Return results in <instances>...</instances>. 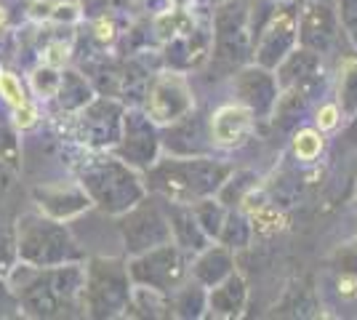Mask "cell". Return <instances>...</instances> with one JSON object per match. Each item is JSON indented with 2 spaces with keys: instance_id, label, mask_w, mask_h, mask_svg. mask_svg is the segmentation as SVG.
Returning <instances> with one entry per match:
<instances>
[{
  "instance_id": "37",
  "label": "cell",
  "mask_w": 357,
  "mask_h": 320,
  "mask_svg": "<svg viewBox=\"0 0 357 320\" xmlns=\"http://www.w3.org/2000/svg\"><path fill=\"white\" fill-rule=\"evenodd\" d=\"M336 11H339L344 32H349L357 24V0H336Z\"/></svg>"
},
{
  "instance_id": "6",
  "label": "cell",
  "mask_w": 357,
  "mask_h": 320,
  "mask_svg": "<svg viewBox=\"0 0 357 320\" xmlns=\"http://www.w3.org/2000/svg\"><path fill=\"white\" fill-rule=\"evenodd\" d=\"M211 59L232 73L253 61V38L248 27V6L243 0H219L211 11Z\"/></svg>"
},
{
  "instance_id": "7",
  "label": "cell",
  "mask_w": 357,
  "mask_h": 320,
  "mask_svg": "<svg viewBox=\"0 0 357 320\" xmlns=\"http://www.w3.org/2000/svg\"><path fill=\"white\" fill-rule=\"evenodd\" d=\"M123 112H126V105L120 99L96 93L80 112L67 115L70 118V137L80 147L93 150V153L112 150L120 139Z\"/></svg>"
},
{
  "instance_id": "40",
  "label": "cell",
  "mask_w": 357,
  "mask_h": 320,
  "mask_svg": "<svg viewBox=\"0 0 357 320\" xmlns=\"http://www.w3.org/2000/svg\"><path fill=\"white\" fill-rule=\"evenodd\" d=\"M6 24H8V11L0 6V35H3V30H6Z\"/></svg>"
},
{
  "instance_id": "35",
  "label": "cell",
  "mask_w": 357,
  "mask_h": 320,
  "mask_svg": "<svg viewBox=\"0 0 357 320\" xmlns=\"http://www.w3.org/2000/svg\"><path fill=\"white\" fill-rule=\"evenodd\" d=\"M6 318H24V315H22L19 296H16V291L11 289L8 277L0 275V320H6Z\"/></svg>"
},
{
  "instance_id": "22",
  "label": "cell",
  "mask_w": 357,
  "mask_h": 320,
  "mask_svg": "<svg viewBox=\"0 0 357 320\" xmlns=\"http://www.w3.org/2000/svg\"><path fill=\"white\" fill-rule=\"evenodd\" d=\"M93 96H96V89H93L91 77L86 75L80 67H70V64H67V67H61L59 89H56V96L51 99L61 118L80 112V109L89 105Z\"/></svg>"
},
{
  "instance_id": "36",
  "label": "cell",
  "mask_w": 357,
  "mask_h": 320,
  "mask_svg": "<svg viewBox=\"0 0 357 320\" xmlns=\"http://www.w3.org/2000/svg\"><path fill=\"white\" fill-rule=\"evenodd\" d=\"M80 8H83V19L91 16H99L105 11H120V8H128L131 0H77Z\"/></svg>"
},
{
  "instance_id": "29",
  "label": "cell",
  "mask_w": 357,
  "mask_h": 320,
  "mask_svg": "<svg viewBox=\"0 0 357 320\" xmlns=\"http://www.w3.org/2000/svg\"><path fill=\"white\" fill-rule=\"evenodd\" d=\"M30 93L32 91L27 89V83L16 75V73H11V70H0V99L8 105L11 115L35 107Z\"/></svg>"
},
{
  "instance_id": "23",
  "label": "cell",
  "mask_w": 357,
  "mask_h": 320,
  "mask_svg": "<svg viewBox=\"0 0 357 320\" xmlns=\"http://www.w3.org/2000/svg\"><path fill=\"white\" fill-rule=\"evenodd\" d=\"M171 318H178V320L208 318V289L200 286L192 277H187L171 294Z\"/></svg>"
},
{
  "instance_id": "9",
  "label": "cell",
  "mask_w": 357,
  "mask_h": 320,
  "mask_svg": "<svg viewBox=\"0 0 357 320\" xmlns=\"http://www.w3.org/2000/svg\"><path fill=\"white\" fill-rule=\"evenodd\" d=\"M190 261L192 257L184 254L174 241L142 251L136 257H126L131 283L149 286V289H158L163 294H174L190 277Z\"/></svg>"
},
{
  "instance_id": "15",
  "label": "cell",
  "mask_w": 357,
  "mask_h": 320,
  "mask_svg": "<svg viewBox=\"0 0 357 320\" xmlns=\"http://www.w3.org/2000/svg\"><path fill=\"white\" fill-rule=\"evenodd\" d=\"M259 121L253 118V112L248 107H243L240 102H227L219 105L208 115V131L211 142L216 150H240L245 147L256 134Z\"/></svg>"
},
{
  "instance_id": "1",
  "label": "cell",
  "mask_w": 357,
  "mask_h": 320,
  "mask_svg": "<svg viewBox=\"0 0 357 320\" xmlns=\"http://www.w3.org/2000/svg\"><path fill=\"white\" fill-rule=\"evenodd\" d=\"M6 277L19 296L24 318L51 320L83 315L86 261H67L56 267H32L27 261H16Z\"/></svg>"
},
{
  "instance_id": "26",
  "label": "cell",
  "mask_w": 357,
  "mask_h": 320,
  "mask_svg": "<svg viewBox=\"0 0 357 320\" xmlns=\"http://www.w3.org/2000/svg\"><path fill=\"white\" fill-rule=\"evenodd\" d=\"M333 99L342 107L347 121L357 118V51L352 46H349V54H344V59L339 61Z\"/></svg>"
},
{
  "instance_id": "42",
  "label": "cell",
  "mask_w": 357,
  "mask_h": 320,
  "mask_svg": "<svg viewBox=\"0 0 357 320\" xmlns=\"http://www.w3.org/2000/svg\"><path fill=\"white\" fill-rule=\"evenodd\" d=\"M275 3H291V0H275Z\"/></svg>"
},
{
  "instance_id": "4",
  "label": "cell",
  "mask_w": 357,
  "mask_h": 320,
  "mask_svg": "<svg viewBox=\"0 0 357 320\" xmlns=\"http://www.w3.org/2000/svg\"><path fill=\"white\" fill-rule=\"evenodd\" d=\"M16 261L32 267H56L67 261H86L89 254L77 243L67 222L51 219L43 211L24 213L16 219Z\"/></svg>"
},
{
  "instance_id": "31",
  "label": "cell",
  "mask_w": 357,
  "mask_h": 320,
  "mask_svg": "<svg viewBox=\"0 0 357 320\" xmlns=\"http://www.w3.org/2000/svg\"><path fill=\"white\" fill-rule=\"evenodd\" d=\"M61 80V67H51V64H38L30 73V91L35 96H40L45 102H51L56 96V89H59Z\"/></svg>"
},
{
  "instance_id": "32",
  "label": "cell",
  "mask_w": 357,
  "mask_h": 320,
  "mask_svg": "<svg viewBox=\"0 0 357 320\" xmlns=\"http://www.w3.org/2000/svg\"><path fill=\"white\" fill-rule=\"evenodd\" d=\"M347 121L342 112V107L336 105V99H326V102H317L312 112V125H317L323 134H333L342 128V123Z\"/></svg>"
},
{
  "instance_id": "19",
  "label": "cell",
  "mask_w": 357,
  "mask_h": 320,
  "mask_svg": "<svg viewBox=\"0 0 357 320\" xmlns=\"http://www.w3.org/2000/svg\"><path fill=\"white\" fill-rule=\"evenodd\" d=\"M245 310H248V283L238 270L208 289V318L235 320L243 318Z\"/></svg>"
},
{
  "instance_id": "13",
  "label": "cell",
  "mask_w": 357,
  "mask_h": 320,
  "mask_svg": "<svg viewBox=\"0 0 357 320\" xmlns=\"http://www.w3.org/2000/svg\"><path fill=\"white\" fill-rule=\"evenodd\" d=\"M347 38L336 0H301L298 3V46L320 56L333 54Z\"/></svg>"
},
{
  "instance_id": "18",
  "label": "cell",
  "mask_w": 357,
  "mask_h": 320,
  "mask_svg": "<svg viewBox=\"0 0 357 320\" xmlns=\"http://www.w3.org/2000/svg\"><path fill=\"white\" fill-rule=\"evenodd\" d=\"M275 75H278L280 89H291V86H301V83H323L328 80L326 56L296 46L275 67Z\"/></svg>"
},
{
  "instance_id": "8",
  "label": "cell",
  "mask_w": 357,
  "mask_h": 320,
  "mask_svg": "<svg viewBox=\"0 0 357 320\" xmlns=\"http://www.w3.org/2000/svg\"><path fill=\"white\" fill-rule=\"evenodd\" d=\"M115 219H118V232L123 248H126V257H136L155 245L171 243V224H168L165 203L163 198H158L152 192Z\"/></svg>"
},
{
  "instance_id": "11",
  "label": "cell",
  "mask_w": 357,
  "mask_h": 320,
  "mask_svg": "<svg viewBox=\"0 0 357 320\" xmlns=\"http://www.w3.org/2000/svg\"><path fill=\"white\" fill-rule=\"evenodd\" d=\"M120 160H126L136 171H147L158 163L163 155V139H160V125L149 118L142 107H126L123 112V128H120L118 144L109 150Z\"/></svg>"
},
{
  "instance_id": "27",
  "label": "cell",
  "mask_w": 357,
  "mask_h": 320,
  "mask_svg": "<svg viewBox=\"0 0 357 320\" xmlns=\"http://www.w3.org/2000/svg\"><path fill=\"white\" fill-rule=\"evenodd\" d=\"M253 224H251V216L243 211V208H229L227 211V219H224L222 224V232H219V238H216V243L227 245L229 251H245V248H251L253 243Z\"/></svg>"
},
{
  "instance_id": "41",
  "label": "cell",
  "mask_w": 357,
  "mask_h": 320,
  "mask_svg": "<svg viewBox=\"0 0 357 320\" xmlns=\"http://www.w3.org/2000/svg\"><path fill=\"white\" fill-rule=\"evenodd\" d=\"M355 208H357V187H355Z\"/></svg>"
},
{
  "instance_id": "21",
  "label": "cell",
  "mask_w": 357,
  "mask_h": 320,
  "mask_svg": "<svg viewBox=\"0 0 357 320\" xmlns=\"http://www.w3.org/2000/svg\"><path fill=\"white\" fill-rule=\"evenodd\" d=\"M163 203L165 213H168V224H171V241L184 254H190V257H195L197 251H203L211 243V238L200 227L192 206H187V203H168V200H163Z\"/></svg>"
},
{
  "instance_id": "39",
  "label": "cell",
  "mask_w": 357,
  "mask_h": 320,
  "mask_svg": "<svg viewBox=\"0 0 357 320\" xmlns=\"http://www.w3.org/2000/svg\"><path fill=\"white\" fill-rule=\"evenodd\" d=\"M347 43H349V46H352L357 51V24L349 32H347Z\"/></svg>"
},
{
  "instance_id": "20",
  "label": "cell",
  "mask_w": 357,
  "mask_h": 320,
  "mask_svg": "<svg viewBox=\"0 0 357 320\" xmlns=\"http://www.w3.org/2000/svg\"><path fill=\"white\" fill-rule=\"evenodd\" d=\"M235 270H238V254L229 251L227 245L216 243V241H211L190 261V277L197 280L200 286H206V289L222 283L224 277L229 273H235Z\"/></svg>"
},
{
  "instance_id": "2",
  "label": "cell",
  "mask_w": 357,
  "mask_h": 320,
  "mask_svg": "<svg viewBox=\"0 0 357 320\" xmlns=\"http://www.w3.org/2000/svg\"><path fill=\"white\" fill-rule=\"evenodd\" d=\"M232 171V163L213 155H160L158 163L144 171V182L149 192L158 198L192 206L203 198H213Z\"/></svg>"
},
{
  "instance_id": "5",
  "label": "cell",
  "mask_w": 357,
  "mask_h": 320,
  "mask_svg": "<svg viewBox=\"0 0 357 320\" xmlns=\"http://www.w3.org/2000/svg\"><path fill=\"white\" fill-rule=\"evenodd\" d=\"M131 275L126 259L89 257L83 283V315L91 320H118L131 299Z\"/></svg>"
},
{
  "instance_id": "30",
  "label": "cell",
  "mask_w": 357,
  "mask_h": 320,
  "mask_svg": "<svg viewBox=\"0 0 357 320\" xmlns=\"http://www.w3.org/2000/svg\"><path fill=\"white\" fill-rule=\"evenodd\" d=\"M192 211H195V216H197L203 232L208 235L211 241H216L219 232H222V224H224V219H227V211H229V208L213 195V198H203V200H197V203H192Z\"/></svg>"
},
{
  "instance_id": "17",
  "label": "cell",
  "mask_w": 357,
  "mask_h": 320,
  "mask_svg": "<svg viewBox=\"0 0 357 320\" xmlns=\"http://www.w3.org/2000/svg\"><path fill=\"white\" fill-rule=\"evenodd\" d=\"M163 139V155H178V158H190V155H213L216 147L211 142L208 118H203L195 107L190 115H184L181 121L163 125L160 128Z\"/></svg>"
},
{
  "instance_id": "34",
  "label": "cell",
  "mask_w": 357,
  "mask_h": 320,
  "mask_svg": "<svg viewBox=\"0 0 357 320\" xmlns=\"http://www.w3.org/2000/svg\"><path fill=\"white\" fill-rule=\"evenodd\" d=\"M331 267H333V270H344V273H349L357 277V235L333 251Z\"/></svg>"
},
{
  "instance_id": "28",
  "label": "cell",
  "mask_w": 357,
  "mask_h": 320,
  "mask_svg": "<svg viewBox=\"0 0 357 320\" xmlns=\"http://www.w3.org/2000/svg\"><path fill=\"white\" fill-rule=\"evenodd\" d=\"M256 187H259V174L256 171L235 168L229 174V179L222 184V190L216 192V198L222 200L227 208H243V203L248 200V195H251Z\"/></svg>"
},
{
  "instance_id": "12",
  "label": "cell",
  "mask_w": 357,
  "mask_h": 320,
  "mask_svg": "<svg viewBox=\"0 0 357 320\" xmlns=\"http://www.w3.org/2000/svg\"><path fill=\"white\" fill-rule=\"evenodd\" d=\"M298 46V3H278L267 24L253 38V61L275 70Z\"/></svg>"
},
{
  "instance_id": "38",
  "label": "cell",
  "mask_w": 357,
  "mask_h": 320,
  "mask_svg": "<svg viewBox=\"0 0 357 320\" xmlns=\"http://www.w3.org/2000/svg\"><path fill=\"white\" fill-rule=\"evenodd\" d=\"M8 187H11V174L6 168V160L0 158V206H3V200L8 195Z\"/></svg>"
},
{
  "instance_id": "25",
  "label": "cell",
  "mask_w": 357,
  "mask_h": 320,
  "mask_svg": "<svg viewBox=\"0 0 357 320\" xmlns=\"http://www.w3.org/2000/svg\"><path fill=\"white\" fill-rule=\"evenodd\" d=\"M328 147V134H323L317 125H296L291 131V155L298 166H314L323 160Z\"/></svg>"
},
{
  "instance_id": "33",
  "label": "cell",
  "mask_w": 357,
  "mask_h": 320,
  "mask_svg": "<svg viewBox=\"0 0 357 320\" xmlns=\"http://www.w3.org/2000/svg\"><path fill=\"white\" fill-rule=\"evenodd\" d=\"M331 291L342 305H355L357 302V277L344 270L331 267Z\"/></svg>"
},
{
  "instance_id": "24",
  "label": "cell",
  "mask_w": 357,
  "mask_h": 320,
  "mask_svg": "<svg viewBox=\"0 0 357 320\" xmlns=\"http://www.w3.org/2000/svg\"><path fill=\"white\" fill-rule=\"evenodd\" d=\"M123 318H142V320H160L171 318V294H163L149 286H136L131 289V299L126 307Z\"/></svg>"
},
{
  "instance_id": "43",
  "label": "cell",
  "mask_w": 357,
  "mask_h": 320,
  "mask_svg": "<svg viewBox=\"0 0 357 320\" xmlns=\"http://www.w3.org/2000/svg\"><path fill=\"white\" fill-rule=\"evenodd\" d=\"M296 3H301V0H296Z\"/></svg>"
},
{
  "instance_id": "14",
  "label": "cell",
  "mask_w": 357,
  "mask_h": 320,
  "mask_svg": "<svg viewBox=\"0 0 357 320\" xmlns=\"http://www.w3.org/2000/svg\"><path fill=\"white\" fill-rule=\"evenodd\" d=\"M229 91H232L235 102H240L243 107L251 109L253 118L259 123L272 121V112H275L278 96H280V86H278L275 70L261 67L256 61H248V64H243V67H238L232 73Z\"/></svg>"
},
{
  "instance_id": "16",
  "label": "cell",
  "mask_w": 357,
  "mask_h": 320,
  "mask_svg": "<svg viewBox=\"0 0 357 320\" xmlns=\"http://www.w3.org/2000/svg\"><path fill=\"white\" fill-rule=\"evenodd\" d=\"M32 200H35L38 211H43L45 216H51V219L67 222V224L93 208L89 195H86V190L80 187L77 179L38 184V187L32 190Z\"/></svg>"
},
{
  "instance_id": "10",
  "label": "cell",
  "mask_w": 357,
  "mask_h": 320,
  "mask_svg": "<svg viewBox=\"0 0 357 320\" xmlns=\"http://www.w3.org/2000/svg\"><path fill=\"white\" fill-rule=\"evenodd\" d=\"M142 109L147 112L160 128L181 121L195 109V91L187 73L178 70H158L149 77L147 93L142 99Z\"/></svg>"
},
{
  "instance_id": "3",
  "label": "cell",
  "mask_w": 357,
  "mask_h": 320,
  "mask_svg": "<svg viewBox=\"0 0 357 320\" xmlns=\"http://www.w3.org/2000/svg\"><path fill=\"white\" fill-rule=\"evenodd\" d=\"M75 179L86 190L91 206L112 219L149 195L144 174L128 166L126 160H120L109 150L105 153L86 150V158L77 163Z\"/></svg>"
}]
</instances>
